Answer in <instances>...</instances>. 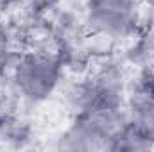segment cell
Here are the masks:
<instances>
[{"label":"cell","mask_w":154,"mask_h":152,"mask_svg":"<svg viewBox=\"0 0 154 152\" xmlns=\"http://www.w3.org/2000/svg\"><path fill=\"white\" fill-rule=\"evenodd\" d=\"M61 79V66L56 59L41 54H27L13 66V82L18 93L31 100L48 99Z\"/></svg>","instance_id":"1"},{"label":"cell","mask_w":154,"mask_h":152,"mask_svg":"<svg viewBox=\"0 0 154 152\" xmlns=\"http://www.w3.org/2000/svg\"><path fill=\"white\" fill-rule=\"evenodd\" d=\"M91 25L104 34L127 32L136 16V0H88Z\"/></svg>","instance_id":"2"},{"label":"cell","mask_w":154,"mask_h":152,"mask_svg":"<svg viewBox=\"0 0 154 152\" xmlns=\"http://www.w3.org/2000/svg\"><path fill=\"white\" fill-rule=\"evenodd\" d=\"M129 122H133L154 145V75H147L134 91Z\"/></svg>","instance_id":"3"},{"label":"cell","mask_w":154,"mask_h":152,"mask_svg":"<svg viewBox=\"0 0 154 152\" xmlns=\"http://www.w3.org/2000/svg\"><path fill=\"white\" fill-rule=\"evenodd\" d=\"M154 147L152 143L143 136V132L133 123V122H124L116 132L111 138L109 150H124V152H134V150H147Z\"/></svg>","instance_id":"4"},{"label":"cell","mask_w":154,"mask_h":152,"mask_svg":"<svg viewBox=\"0 0 154 152\" xmlns=\"http://www.w3.org/2000/svg\"><path fill=\"white\" fill-rule=\"evenodd\" d=\"M9 56H11V43H9V36L5 32V29L0 25V75L5 70L7 63H9Z\"/></svg>","instance_id":"5"},{"label":"cell","mask_w":154,"mask_h":152,"mask_svg":"<svg viewBox=\"0 0 154 152\" xmlns=\"http://www.w3.org/2000/svg\"><path fill=\"white\" fill-rule=\"evenodd\" d=\"M18 2L20 0H0V7H9V5H14Z\"/></svg>","instance_id":"6"}]
</instances>
